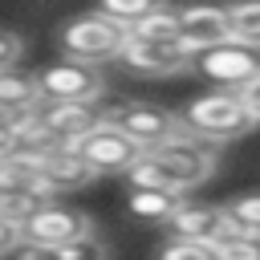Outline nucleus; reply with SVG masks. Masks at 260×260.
I'll list each match as a JSON object with an SVG mask.
<instances>
[{
	"instance_id": "f257e3e1",
	"label": "nucleus",
	"mask_w": 260,
	"mask_h": 260,
	"mask_svg": "<svg viewBox=\"0 0 260 260\" xmlns=\"http://www.w3.org/2000/svg\"><path fill=\"white\" fill-rule=\"evenodd\" d=\"M211 171H215V142L187 130L183 138L146 150L126 171V183L130 191H183L187 195L199 183H207Z\"/></svg>"
},
{
	"instance_id": "f03ea898",
	"label": "nucleus",
	"mask_w": 260,
	"mask_h": 260,
	"mask_svg": "<svg viewBox=\"0 0 260 260\" xmlns=\"http://www.w3.org/2000/svg\"><path fill=\"white\" fill-rule=\"evenodd\" d=\"M126 41H130V28L114 24V20L102 16V12L73 16L69 24H61V37H57L65 61H81V65H102V61L122 57Z\"/></svg>"
},
{
	"instance_id": "7ed1b4c3",
	"label": "nucleus",
	"mask_w": 260,
	"mask_h": 260,
	"mask_svg": "<svg viewBox=\"0 0 260 260\" xmlns=\"http://www.w3.org/2000/svg\"><path fill=\"white\" fill-rule=\"evenodd\" d=\"M179 118H183V126H187L191 134H199V138H207V142H228V138H240V134H248V130L256 126L252 114L240 106L236 89L199 93V98L187 102V110H183Z\"/></svg>"
},
{
	"instance_id": "20e7f679",
	"label": "nucleus",
	"mask_w": 260,
	"mask_h": 260,
	"mask_svg": "<svg viewBox=\"0 0 260 260\" xmlns=\"http://www.w3.org/2000/svg\"><path fill=\"white\" fill-rule=\"evenodd\" d=\"M102 122L114 126V130H122V134H126L130 142H138L142 150H154V146L175 142V138L187 134L183 118L171 114L167 106H154V102H118L114 110L102 114Z\"/></svg>"
},
{
	"instance_id": "39448f33",
	"label": "nucleus",
	"mask_w": 260,
	"mask_h": 260,
	"mask_svg": "<svg viewBox=\"0 0 260 260\" xmlns=\"http://www.w3.org/2000/svg\"><path fill=\"white\" fill-rule=\"evenodd\" d=\"M191 69L203 73L215 89H240V85H248V81L260 73V49H248V45H240V41H223V45H215V49L195 53Z\"/></svg>"
},
{
	"instance_id": "423d86ee",
	"label": "nucleus",
	"mask_w": 260,
	"mask_h": 260,
	"mask_svg": "<svg viewBox=\"0 0 260 260\" xmlns=\"http://www.w3.org/2000/svg\"><path fill=\"white\" fill-rule=\"evenodd\" d=\"M41 85V102H85L93 106L106 93V77L98 65H81V61H61L37 73Z\"/></svg>"
},
{
	"instance_id": "0eeeda50",
	"label": "nucleus",
	"mask_w": 260,
	"mask_h": 260,
	"mask_svg": "<svg viewBox=\"0 0 260 260\" xmlns=\"http://www.w3.org/2000/svg\"><path fill=\"white\" fill-rule=\"evenodd\" d=\"M77 154L93 167V175H126L146 150L138 146V142H130L122 130H114V126H98L93 134H85L81 138V146H77Z\"/></svg>"
},
{
	"instance_id": "6e6552de",
	"label": "nucleus",
	"mask_w": 260,
	"mask_h": 260,
	"mask_svg": "<svg viewBox=\"0 0 260 260\" xmlns=\"http://www.w3.org/2000/svg\"><path fill=\"white\" fill-rule=\"evenodd\" d=\"M37 114H41L45 134L61 150H77L81 138L102 126V110L85 106V102H45V110H37Z\"/></svg>"
},
{
	"instance_id": "1a4fd4ad",
	"label": "nucleus",
	"mask_w": 260,
	"mask_h": 260,
	"mask_svg": "<svg viewBox=\"0 0 260 260\" xmlns=\"http://www.w3.org/2000/svg\"><path fill=\"white\" fill-rule=\"evenodd\" d=\"M85 232H93V223L81 211L65 207V203H41L24 219V228H20V236L32 240V244H41V248H61V244H69V240H77Z\"/></svg>"
},
{
	"instance_id": "9d476101",
	"label": "nucleus",
	"mask_w": 260,
	"mask_h": 260,
	"mask_svg": "<svg viewBox=\"0 0 260 260\" xmlns=\"http://www.w3.org/2000/svg\"><path fill=\"white\" fill-rule=\"evenodd\" d=\"M122 61L134 69V73H146V77H171V73H183L191 69V49L183 41H138L130 37L126 49H122Z\"/></svg>"
},
{
	"instance_id": "9b49d317",
	"label": "nucleus",
	"mask_w": 260,
	"mask_h": 260,
	"mask_svg": "<svg viewBox=\"0 0 260 260\" xmlns=\"http://www.w3.org/2000/svg\"><path fill=\"white\" fill-rule=\"evenodd\" d=\"M179 41L191 49V57L232 41L228 8H219V4H187V8H179Z\"/></svg>"
},
{
	"instance_id": "f8f14e48",
	"label": "nucleus",
	"mask_w": 260,
	"mask_h": 260,
	"mask_svg": "<svg viewBox=\"0 0 260 260\" xmlns=\"http://www.w3.org/2000/svg\"><path fill=\"white\" fill-rule=\"evenodd\" d=\"M167 232L179 240H195V244H219L223 236H232V223L219 203H191L187 199L175 211V219L167 223Z\"/></svg>"
},
{
	"instance_id": "ddd939ff",
	"label": "nucleus",
	"mask_w": 260,
	"mask_h": 260,
	"mask_svg": "<svg viewBox=\"0 0 260 260\" xmlns=\"http://www.w3.org/2000/svg\"><path fill=\"white\" fill-rule=\"evenodd\" d=\"M37 175H41L57 195H65V191H81L85 183H93V179H98V175H93V167H89L77 150H61V146L41 154Z\"/></svg>"
},
{
	"instance_id": "4468645a",
	"label": "nucleus",
	"mask_w": 260,
	"mask_h": 260,
	"mask_svg": "<svg viewBox=\"0 0 260 260\" xmlns=\"http://www.w3.org/2000/svg\"><path fill=\"white\" fill-rule=\"evenodd\" d=\"M183 203H187L183 191H130L126 211H130L138 223H162V228H167Z\"/></svg>"
},
{
	"instance_id": "2eb2a0df",
	"label": "nucleus",
	"mask_w": 260,
	"mask_h": 260,
	"mask_svg": "<svg viewBox=\"0 0 260 260\" xmlns=\"http://www.w3.org/2000/svg\"><path fill=\"white\" fill-rule=\"evenodd\" d=\"M0 106H8V110H16V114L37 110V106H41V85H37V77L16 73V69L0 73Z\"/></svg>"
},
{
	"instance_id": "dca6fc26",
	"label": "nucleus",
	"mask_w": 260,
	"mask_h": 260,
	"mask_svg": "<svg viewBox=\"0 0 260 260\" xmlns=\"http://www.w3.org/2000/svg\"><path fill=\"white\" fill-rule=\"evenodd\" d=\"M228 20H232V41L260 49V0H236L228 4Z\"/></svg>"
},
{
	"instance_id": "f3484780",
	"label": "nucleus",
	"mask_w": 260,
	"mask_h": 260,
	"mask_svg": "<svg viewBox=\"0 0 260 260\" xmlns=\"http://www.w3.org/2000/svg\"><path fill=\"white\" fill-rule=\"evenodd\" d=\"M223 215L232 223V236H260V191L228 199L223 203Z\"/></svg>"
},
{
	"instance_id": "a211bd4d",
	"label": "nucleus",
	"mask_w": 260,
	"mask_h": 260,
	"mask_svg": "<svg viewBox=\"0 0 260 260\" xmlns=\"http://www.w3.org/2000/svg\"><path fill=\"white\" fill-rule=\"evenodd\" d=\"M158 8H167V0H98V12L110 16V20L122 24V28H134L138 20H146V16L158 12Z\"/></svg>"
},
{
	"instance_id": "6ab92c4d",
	"label": "nucleus",
	"mask_w": 260,
	"mask_h": 260,
	"mask_svg": "<svg viewBox=\"0 0 260 260\" xmlns=\"http://www.w3.org/2000/svg\"><path fill=\"white\" fill-rule=\"evenodd\" d=\"M130 37H138V41H179V8H158V12H150L146 20H138L134 28H130Z\"/></svg>"
},
{
	"instance_id": "aec40b11",
	"label": "nucleus",
	"mask_w": 260,
	"mask_h": 260,
	"mask_svg": "<svg viewBox=\"0 0 260 260\" xmlns=\"http://www.w3.org/2000/svg\"><path fill=\"white\" fill-rule=\"evenodd\" d=\"M53 260H110V248L98 232H85V236L61 244V248H53Z\"/></svg>"
},
{
	"instance_id": "412c9836",
	"label": "nucleus",
	"mask_w": 260,
	"mask_h": 260,
	"mask_svg": "<svg viewBox=\"0 0 260 260\" xmlns=\"http://www.w3.org/2000/svg\"><path fill=\"white\" fill-rule=\"evenodd\" d=\"M154 260H215V252H211V244H195V240L167 236V240L154 248Z\"/></svg>"
},
{
	"instance_id": "4be33fe9",
	"label": "nucleus",
	"mask_w": 260,
	"mask_h": 260,
	"mask_svg": "<svg viewBox=\"0 0 260 260\" xmlns=\"http://www.w3.org/2000/svg\"><path fill=\"white\" fill-rule=\"evenodd\" d=\"M211 252L215 260H260V236H223Z\"/></svg>"
},
{
	"instance_id": "5701e85b",
	"label": "nucleus",
	"mask_w": 260,
	"mask_h": 260,
	"mask_svg": "<svg viewBox=\"0 0 260 260\" xmlns=\"http://www.w3.org/2000/svg\"><path fill=\"white\" fill-rule=\"evenodd\" d=\"M41 203L28 195V191H20V195H0V215L8 219V223H16V228H24V219L37 211Z\"/></svg>"
},
{
	"instance_id": "b1692460",
	"label": "nucleus",
	"mask_w": 260,
	"mask_h": 260,
	"mask_svg": "<svg viewBox=\"0 0 260 260\" xmlns=\"http://www.w3.org/2000/svg\"><path fill=\"white\" fill-rule=\"evenodd\" d=\"M0 260H53V248H41V244H32V240H24V236H20V244H16V248H8Z\"/></svg>"
},
{
	"instance_id": "393cba45",
	"label": "nucleus",
	"mask_w": 260,
	"mask_h": 260,
	"mask_svg": "<svg viewBox=\"0 0 260 260\" xmlns=\"http://www.w3.org/2000/svg\"><path fill=\"white\" fill-rule=\"evenodd\" d=\"M20 49H24V41H20L16 32H8V28H0V73H8V69L16 65V57H20Z\"/></svg>"
},
{
	"instance_id": "a878e982",
	"label": "nucleus",
	"mask_w": 260,
	"mask_h": 260,
	"mask_svg": "<svg viewBox=\"0 0 260 260\" xmlns=\"http://www.w3.org/2000/svg\"><path fill=\"white\" fill-rule=\"evenodd\" d=\"M236 98H240V106L252 114V122H260V73H256L248 85H240V89H236Z\"/></svg>"
},
{
	"instance_id": "bb28decb",
	"label": "nucleus",
	"mask_w": 260,
	"mask_h": 260,
	"mask_svg": "<svg viewBox=\"0 0 260 260\" xmlns=\"http://www.w3.org/2000/svg\"><path fill=\"white\" fill-rule=\"evenodd\" d=\"M16 244H20V228H16V223H8V219L0 215V256H4L8 248H16Z\"/></svg>"
},
{
	"instance_id": "cd10ccee",
	"label": "nucleus",
	"mask_w": 260,
	"mask_h": 260,
	"mask_svg": "<svg viewBox=\"0 0 260 260\" xmlns=\"http://www.w3.org/2000/svg\"><path fill=\"white\" fill-rule=\"evenodd\" d=\"M16 150H20V142H16L12 126H0V162H4V158H12Z\"/></svg>"
}]
</instances>
